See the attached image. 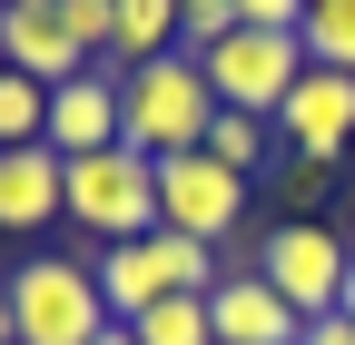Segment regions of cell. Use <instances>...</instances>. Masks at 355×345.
Segmentation results:
<instances>
[{"instance_id":"1","label":"cell","mask_w":355,"mask_h":345,"mask_svg":"<svg viewBox=\"0 0 355 345\" xmlns=\"http://www.w3.org/2000/svg\"><path fill=\"white\" fill-rule=\"evenodd\" d=\"M207 118H217V89H207L198 50H168V60L119 79V148H139V158L207 148Z\"/></svg>"},{"instance_id":"2","label":"cell","mask_w":355,"mask_h":345,"mask_svg":"<svg viewBox=\"0 0 355 345\" xmlns=\"http://www.w3.org/2000/svg\"><path fill=\"white\" fill-rule=\"evenodd\" d=\"M119 316L89 256H20L10 267V345H99Z\"/></svg>"},{"instance_id":"3","label":"cell","mask_w":355,"mask_h":345,"mask_svg":"<svg viewBox=\"0 0 355 345\" xmlns=\"http://www.w3.org/2000/svg\"><path fill=\"white\" fill-rule=\"evenodd\" d=\"M60 218L89 227L99 247H128L158 227V158L139 148H89V158H60Z\"/></svg>"},{"instance_id":"4","label":"cell","mask_w":355,"mask_h":345,"mask_svg":"<svg viewBox=\"0 0 355 345\" xmlns=\"http://www.w3.org/2000/svg\"><path fill=\"white\" fill-rule=\"evenodd\" d=\"M198 69H207L217 109L277 118V109H286V89L306 79V39H296V30H227L217 50H198Z\"/></svg>"},{"instance_id":"5","label":"cell","mask_w":355,"mask_h":345,"mask_svg":"<svg viewBox=\"0 0 355 345\" xmlns=\"http://www.w3.org/2000/svg\"><path fill=\"white\" fill-rule=\"evenodd\" d=\"M345 267H355L345 227H306V218L266 227V247H257V276L277 286L296 316H336V296H345Z\"/></svg>"},{"instance_id":"6","label":"cell","mask_w":355,"mask_h":345,"mask_svg":"<svg viewBox=\"0 0 355 345\" xmlns=\"http://www.w3.org/2000/svg\"><path fill=\"white\" fill-rule=\"evenodd\" d=\"M158 227L198 237V247H227V227H247V178H237V168H217L207 148L158 158Z\"/></svg>"},{"instance_id":"7","label":"cell","mask_w":355,"mask_h":345,"mask_svg":"<svg viewBox=\"0 0 355 345\" xmlns=\"http://www.w3.org/2000/svg\"><path fill=\"white\" fill-rule=\"evenodd\" d=\"M277 148L286 158H316V168H336L355 148V79L345 69H316V60H306V79L286 89V109H277Z\"/></svg>"},{"instance_id":"8","label":"cell","mask_w":355,"mask_h":345,"mask_svg":"<svg viewBox=\"0 0 355 345\" xmlns=\"http://www.w3.org/2000/svg\"><path fill=\"white\" fill-rule=\"evenodd\" d=\"M207 326H217V345H296V335H306V316H296V306H286V296L266 286L257 267L217 276V296H207Z\"/></svg>"},{"instance_id":"9","label":"cell","mask_w":355,"mask_h":345,"mask_svg":"<svg viewBox=\"0 0 355 345\" xmlns=\"http://www.w3.org/2000/svg\"><path fill=\"white\" fill-rule=\"evenodd\" d=\"M50 148H60V158L119 148V79H109V69H79V79L50 89Z\"/></svg>"},{"instance_id":"10","label":"cell","mask_w":355,"mask_h":345,"mask_svg":"<svg viewBox=\"0 0 355 345\" xmlns=\"http://www.w3.org/2000/svg\"><path fill=\"white\" fill-rule=\"evenodd\" d=\"M0 227L10 237H40L60 227V148H0Z\"/></svg>"},{"instance_id":"11","label":"cell","mask_w":355,"mask_h":345,"mask_svg":"<svg viewBox=\"0 0 355 345\" xmlns=\"http://www.w3.org/2000/svg\"><path fill=\"white\" fill-rule=\"evenodd\" d=\"M0 50H10V69L40 79V89H60V79L89 69V50L60 30V10H0Z\"/></svg>"},{"instance_id":"12","label":"cell","mask_w":355,"mask_h":345,"mask_svg":"<svg viewBox=\"0 0 355 345\" xmlns=\"http://www.w3.org/2000/svg\"><path fill=\"white\" fill-rule=\"evenodd\" d=\"M178 50V0H119V20H109V79H128V69H148V60H168Z\"/></svg>"},{"instance_id":"13","label":"cell","mask_w":355,"mask_h":345,"mask_svg":"<svg viewBox=\"0 0 355 345\" xmlns=\"http://www.w3.org/2000/svg\"><path fill=\"white\" fill-rule=\"evenodd\" d=\"M89 267H99V296H109V316L128 326V316H148L158 306V256H148V237H128V247H99V256H89Z\"/></svg>"},{"instance_id":"14","label":"cell","mask_w":355,"mask_h":345,"mask_svg":"<svg viewBox=\"0 0 355 345\" xmlns=\"http://www.w3.org/2000/svg\"><path fill=\"white\" fill-rule=\"evenodd\" d=\"M207 158L237 168V178H257L266 158H277V118H247V109H217L207 118Z\"/></svg>"},{"instance_id":"15","label":"cell","mask_w":355,"mask_h":345,"mask_svg":"<svg viewBox=\"0 0 355 345\" xmlns=\"http://www.w3.org/2000/svg\"><path fill=\"white\" fill-rule=\"evenodd\" d=\"M148 256H158V286L168 296H217V247L178 237V227H148Z\"/></svg>"},{"instance_id":"16","label":"cell","mask_w":355,"mask_h":345,"mask_svg":"<svg viewBox=\"0 0 355 345\" xmlns=\"http://www.w3.org/2000/svg\"><path fill=\"white\" fill-rule=\"evenodd\" d=\"M306 60H316V69H345L355 79V0H306Z\"/></svg>"},{"instance_id":"17","label":"cell","mask_w":355,"mask_h":345,"mask_svg":"<svg viewBox=\"0 0 355 345\" xmlns=\"http://www.w3.org/2000/svg\"><path fill=\"white\" fill-rule=\"evenodd\" d=\"M128 335H139V345H217L207 296H158L148 316H128Z\"/></svg>"},{"instance_id":"18","label":"cell","mask_w":355,"mask_h":345,"mask_svg":"<svg viewBox=\"0 0 355 345\" xmlns=\"http://www.w3.org/2000/svg\"><path fill=\"white\" fill-rule=\"evenodd\" d=\"M40 139H50V89L0 69V148H40Z\"/></svg>"},{"instance_id":"19","label":"cell","mask_w":355,"mask_h":345,"mask_svg":"<svg viewBox=\"0 0 355 345\" xmlns=\"http://www.w3.org/2000/svg\"><path fill=\"white\" fill-rule=\"evenodd\" d=\"M50 10H60V30L89 50V69H99V60H109V20H119V0H50Z\"/></svg>"},{"instance_id":"20","label":"cell","mask_w":355,"mask_h":345,"mask_svg":"<svg viewBox=\"0 0 355 345\" xmlns=\"http://www.w3.org/2000/svg\"><path fill=\"white\" fill-rule=\"evenodd\" d=\"M237 30V0H178V50H217Z\"/></svg>"},{"instance_id":"21","label":"cell","mask_w":355,"mask_h":345,"mask_svg":"<svg viewBox=\"0 0 355 345\" xmlns=\"http://www.w3.org/2000/svg\"><path fill=\"white\" fill-rule=\"evenodd\" d=\"M237 30H306V0H237Z\"/></svg>"},{"instance_id":"22","label":"cell","mask_w":355,"mask_h":345,"mask_svg":"<svg viewBox=\"0 0 355 345\" xmlns=\"http://www.w3.org/2000/svg\"><path fill=\"white\" fill-rule=\"evenodd\" d=\"M326 178H336V168H316V158H286V218H296V207H316V197H326Z\"/></svg>"},{"instance_id":"23","label":"cell","mask_w":355,"mask_h":345,"mask_svg":"<svg viewBox=\"0 0 355 345\" xmlns=\"http://www.w3.org/2000/svg\"><path fill=\"white\" fill-rule=\"evenodd\" d=\"M296 345H355V316H306Z\"/></svg>"},{"instance_id":"24","label":"cell","mask_w":355,"mask_h":345,"mask_svg":"<svg viewBox=\"0 0 355 345\" xmlns=\"http://www.w3.org/2000/svg\"><path fill=\"white\" fill-rule=\"evenodd\" d=\"M0 345H10V276H0Z\"/></svg>"},{"instance_id":"25","label":"cell","mask_w":355,"mask_h":345,"mask_svg":"<svg viewBox=\"0 0 355 345\" xmlns=\"http://www.w3.org/2000/svg\"><path fill=\"white\" fill-rule=\"evenodd\" d=\"M336 316H355V267H345V296H336Z\"/></svg>"},{"instance_id":"26","label":"cell","mask_w":355,"mask_h":345,"mask_svg":"<svg viewBox=\"0 0 355 345\" xmlns=\"http://www.w3.org/2000/svg\"><path fill=\"white\" fill-rule=\"evenodd\" d=\"M99 345H139V335H128V326H109V335H99Z\"/></svg>"},{"instance_id":"27","label":"cell","mask_w":355,"mask_h":345,"mask_svg":"<svg viewBox=\"0 0 355 345\" xmlns=\"http://www.w3.org/2000/svg\"><path fill=\"white\" fill-rule=\"evenodd\" d=\"M0 10H50V0H0Z\"/></svg>"},{"instance_id":"28","label":"cell","mask_w":355,"mask_h":345,"mask_svg":"<svg viewBox=\"0 0 355 345\" xmlns=\"http://www.w3.org/2000/svg\"><path fill=\"white\" fill-rule=\"evenodd\" d=\"M345 247H355V207H345Z\"/></svg>"},{"instance_id":"29","label":"cell","mask_w":355,"mask_h":345,"mask_svg":"<svg viewBox=\"0 0 355 345\" xmlns=\"http://www.w3.org/2000/svg\"><path fill=\"white\" fill-rule=\"evenodd\" d=\"M0 69H10V50H0Z\"/></svg>"}]
</instances>
